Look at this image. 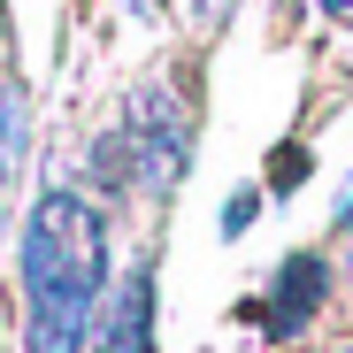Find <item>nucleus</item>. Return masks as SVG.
I'll return each mask as SVG.
<instances>
[{
  "label": "nucleus",
  "mask_w": 353,
  "mask_h": 353,
  "mask_svg": "<svg viewBox=\"0 0 353 353\" xmlns=\"http://www.w3.org/2000/svg\"><path fill=\"white\" fill-rule=\"evenodd\" d=\"M23 345L31 353H92L100 307H108V223L85 192L54 185L39 192L23 223Z\"/></svg>",
  "instance_id": "f257e3e1"
},
{
  "label": "nucleus",
  "mask_w": 353,
  "mask_h": 353,
  "mask_svg": "<svg viewBox=\"0 0 353 353\" xmlns=\"http://www.w3.org/2000/svg\"><path fill=\"white\" fill-rule=\"evenodd\" d=\"M123 139H131V161H139V185L169 192L176 176H185V161H192V108L176 100L169 85H139Z\"/></svg>",
  "instance_id": "f03ea898"
},
{
  "label": "nucleus",
  "mask_w": 353,
  "mask_h": 353,
  "mask_svg": "<svg viewBox=\"0 0 353 353\" xmlns=\"http://www.w3.org/2000/svg\"><path fill=\"white\" fill-rule=\"evenodd\" d=\"M330 292H338L330 261H323L315 246H300V254H284V261L269 269V292H261V300H246V315H254L276 345H292V338L330 307Z\"/></svg>",
  "instance_id": "7ed1b4c3"
},
{
  "label": "nucleus",
  "mask_w": 353,
  "mask_h": 353,
  "mask_svg": "<svg viewBox=\"0 0 353 353\" xmlns=\"http://www.w3.org/2000/svg\"><path fill=\"white\" fill-rule=\"evenodd\" d=\"M100 353H154V261L123 269L100 307Z\"/></svg>",
  "instance_id": "20e7f679"
},
{
  "label": "nucleus",
  "mask_w": 353,
  "mask_h": 353,
  "mask_svg": "<svg viewBox=\"0 0 353 353\" xmlns=\"http://www.w3.org/2000/svg\"><path fill=\"white\" fill-rule=\"evenodd\" d=\"M23 92L0 77V200H8V185H16V169H23Z\"/></svg>",
  "instance_id": "39448f33"
},
{
  "label": "nucleus",
  "mask_w": 353,
  "mask_h": 353,
  "mask_svg": "<svg viewBox=\"0 0 353 353\" xmlns=\"http://www.w3.org/2000/svg\"><path fill=\"white\" fill-rule=\"evenodd\" d=\"M307 169H315V154H307L300 139H292V146H276V154H269V192H276V200H292V192L307 185Z\"/></svg>",
  "instance_id": "423d86ee"
},
{
  "label": "nucleus",
  "mask_w": 353,
  "mask_h": 353,
  "mask_svg": "<svg viewBox=\"0 0 353 353\" xmlns=\"http://www.w3.org/2000/svg\"><path fill=\"white\" fill-rule=\"evenodd\" d=\"M254 215H261V192L246 185V192H230V200H223V215H215V230H223V239H246V230H254Z\"/></svg>",
  "instance_id": "0eeeda50"
},
{
  "label": "nucleus",
  "mask_w": 353,
  "mask_h": 353,
  "mask_svg": "<svg viewBox=\"0 0 353 353\" xmlns=\"http://www.w3.org/2000/svg\"><path fill=\"white\" fill-rule=\"evenodd\" d=\"M223 16H239V0H200V23H223Z\"/></svg>",
  "instance_id": "6e6552de"
},
{
  "label": "nucleus",
  "mask_w": 353,
  "mask_h": 353,
  "mask_svg": "<svg viewBox=\"0 0 353 353\" xmlns=\"http://www.w3.org/2000/svg\"><path fill=\"white\" fill-rule=\"evenodd\" d=\"M315 8H323L330 23H353V0H315Z\"/></svg>",
  "instance_id": "1a4fd4ad"
},
{
  "label": "nucleus",
  "mask_w": 353,
  "mask_h": 353,
  "mask_svg": "<svg viewBox=\"0 0 353 353\" xmlns=\"http://www.w3.org/2000/svg\"><path fill=\"white\" fill-rule=\"evenodd\" d=\"M338 230L353 239V192H338Z\"/></svg>",
  "instance_id": "9d476101"
},
{
  "label": "nucleus",
  "mask_w": 353,
  "mask_h": 353,
  "mask_svg": "<svg viewBox=\"0 0 353 353\" xmlns=\"http://www.w3.org/2000/svg\"><path fill=\"white\" fill-rule=\"evenodd\" d=\"M0 54H8V0H0Z\"/></svg>",
  "instance_id": "9b49d317"
},
{
  "label": "nucleus",
  "mask_w": 353,
  "mask_h": 353,
  "mask_svg": "<svg viewBox=\"0 0 353 353\" xmlns=\"http://www.w3.org/2000/svg\"><path fill=\"white\" fill-rule=\"evenodd\" d=\"M338 353H353V345H338Z\"/></svg>",
  "instance_id": "f8f14e48"
}]
</instances>
